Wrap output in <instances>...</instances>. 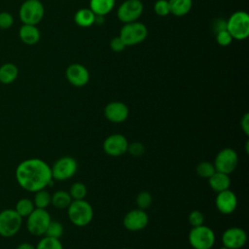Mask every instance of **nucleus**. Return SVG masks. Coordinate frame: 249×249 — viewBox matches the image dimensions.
Masks as SVG:
<instances>
[{"label":"nucleus","instance_id":"1","mask_svg":"<svg viewBox=\"0 0 249 249\" xmlns=\"http://www.w3.org/2000/svg\"><path fill=\"white\" fill-rule=\"evenodd\" d=\"M18 184L25 191L35 193L53 183L51 166L43 160L32 158L22 160L16 168Z\"/></svg>","mask_w":249,"mask_h":249},{"label":"nucleus","instance_id":"2","mask_svg":"<svg viewBox=\"0 0 249 249\" xmlns=\"http://www.w3.org/2000/svg\"><path fill=\"white\" fill-rule=\"evenodd\" d=\"M70 222L77 227L88 226L93 219L92 206L85 199L72 200L67 207Z\"/></svg>","mask_w":249,"mask_h":249},{"label":"nucleus","instance_id":"3","mask_svg":"<svg viewBox=\"0 0 249 249\" xmlns=\"http://www.w3.org/2000/svg\"><path fill=\"white\" fill-rule=\"evenodd\" d=\"M188 240L194 249H211L215 244L216 237L213 230L203 224L191 229Z\"/></svg>","mask_w":249,"mask_h":249},{"label":"nucleus","instance_id":"4","mask_svg":"<svg viewBox=\"0 0 249 249\" xmlns=\"http://www.w3.org/2000/svg\"><path fill=\"white\" fill-rule=\"evenodd\" d=\"M227 30L232 39L244 40L249 35V16L246 12L237 11L227 20Z\"/></svg>","mask_w":249,"mask_h":249},{"label":"nucleus","instance_id":"5","mask_svg":"<svg viewBox=\"0 0 249 249\" xmlns=\"http://www.w3.org/2000/svg\"><path fill=\"white\" fill-rule=\"evenodd\" d=\"M44 14L45 9L40 0H25L18 10V16L23 24L37 25Z\"/></svg>","mask_w":249,"mask_h":249},{"label":"nucleus","instance_id":"6","mask_svg":"<svg viewBox=\"0 0 249 249\" xmlns=\"http://www.w3.org/2000/svg\"><path fill=\"white\" fill-rule=\"evenodd\" d=\"M22 225V217L15 209H4L0 212V235L12 237L16 235Z\"/></svg>","mask_w":249,"mask_h":249},{"label":"nucleus","instance_id":"7","mask_svg":"<svg viewBox=\"0 0 249 249\" xmlns=\"http://www.w3.org/2000/svg\"><path fill=\"white\" fill-rule=\"evenodd\" d=\"M148 35V30L145 24L132 21L125 23L120 31V38L125 46H133L143 42Z\"/></svg>","mask_w":249,"mask_h":249},{"label":"nucleus","instance_id":"8","mask_svg":"<svg viewBox=\"0 0 249 249\" xmlns=\"http://www.w3.org/2000/svg\"><path fill=\"white\" fill-rule=\"evenodd\" d=\"M26 218V229L35 236L44 235L52 220L50 213L46 209L41 208H34Z\"/></svg>","mask_w":249,"mask_h":249},{"label":"nucleus","instance_id":"9","mask_svg":"<svg viewBox=\"0 0 249 249\" xmlns=\"http://www.w3.org/2000/svg\"><path fill=\"white\" fill-rule=\"evenodd\" d=\"M78 169L77 160L69 156L57 159L53 166H51L52 176L53 180L65 181L72 178Z\"/></svg>","mask_w":249,"mask_h":249},{"label":"nucleus","instance_id":"10","mask_svg":"<svg viewBox=\"0 0 249 249\" xmlns=\"http://www.w3.org/2000/svg\"><path fill=\"white\" fill-rule=\"evenodd\" d=\"M213 164L216 171L230 175L237 167L238 155L231 148H224L216 155Z\"/></svg>","mask_w":249,"mask_h":249},{"label":"nucleus","instance_id":"11","mask_svg":"<svg viewBox=\"0 0 249 249\" xmlns=\"http://www.w3.org/2000/svg\"><path fill=\"white\" fill-rule=\"evenodd\" d=\"M143 13V4L140 0H125L118 8L117 16L124 23L136 21Z\"/></svg>","mask_w":249,"mask_h":249},{"label":"nucleus","instance_id":"12","mask_svg":"<svg viewBox=\"0 0 249 249\" xmlns=\"http://www.w3.org/2000/svg\"><path fill=\"white\" fill-rule=\"evenodd\" d=\"M128 141L124 135L114 133L107 136L103 142V151L111 157H120L126 153Z\"/></svg>","mask_w":249,"mask_h":249},{"label":"nucleus","instance_id":"13","mask_svg":"<svg viewBox=\"0 0 249 249\" xmlns=\"http://www.w3.org/2000/svg\"><path fill=\"white\" fill-rule=\"evenodd\" d=\"M222 244L229 249H240L247 242L246 231L239 227L227 229L222 234Z\"/></svg>","mask_w":249,"mask_h":249},{"label":"nucleus","instance_id":"14","mask_svg":"<svg viewBox=\"0 0 249 249\" xmlns=\"http://www.w3.org/2000/svg\"><path fill=\"white\" fill-rule=\"evenodd\" d=\"M149 223V217L145 210L135 208L128 211L124 217V227L129 231H139L144 230Z\"/></svg>","mask_w":249,"mask_h":249},{"label":"nucleus","instance_id":"15","mask_svg":"<svg viewBox=\"0 0 249 249\" xmlns=\"http://www.w3.org/2000/svg\"><path fill=\"white\" fill-rule=\"evenodd\" d=\"M237 202L236 195L230 189L217 193L215 197V206L217 210L224 215H230L234 212L237 207Z\"/></svg>","mask_w":249,"mask_h":249},{"label":"nucleus","instance_id":"16","mask_svg":"<svg viewBox=\"0 0 249 249\" xmlns=\"http://www.w3.org/2000/svg\"><path fill=\"white\" fill-rule=\"evenodd\" d=\"M129 114L127 106L121 101H112L104 108L105 118L114 124H122L126 121Z\"/></svg>","mask_w":249,"mask_h":249},{"label":"nucleus","instance_id":"17","mask_svg":"<svg viewBox=\"0 0 249 249\" xmlns=\"http://www.w3.org/2000/svg\"><path fill=\"white\" fill-rule=\"evenodd\" d=\"M65 76L67 81L74 87H84L89 83V70L82 64L73 63L66 69Z\"/></svg>","mask_w":249,"mask_h":249},{"label":"nucleus","instance_id":"18","mask_svg":"<svg viewBox=\"0 0 249 249\" xmlns=\"http://www.w3.org/2000/svg\"><path fill=\"white\" fill-rule=\"evenodd\" d=\"M19 39L26 45H35L40 40V31L36 25L22 24L18 31Z\"/></svg>","mask_w":249,"mask_h":249},{"label":"nucleus","instance_id":"19","mask_svg":"<svg viewBox=\"0 0 249 249\" xmlns=\"http://www.w3.org/2000/svg\"><path fill=\"white\" fill-rule=\"evenodd\" d=\"M208 184L215 193H219L230 189L231 178L229 174L216 171L211 177L208 178Z\"/></svg>","mask_w":249,"mask_h":249},{"label":"nucleus","instance_id":"20","mask_svg":"<svg viewBox=\"0 0 249 249\" xmlns=\"http://www.w3.org/2000/svg\"><path fill=\"white\" fill-rule=\"evenodd\" d=\"M18 76V68L12 62H6L0 66V83L4 85L12 84Z\"/></svg>","mask_w":249,"mask_h":249},{"label":"nucleus","instance_id":"21","mask_svg":"<svg viewBox=\"0 0 249 249\" xmlns=\"http://www.w3.org/2000/svg\"><path fill=\"white\" fill-rule=\"evenodd\" d=\"M170 13L175 17L187 15L193 6V0H168Z\"/></svg>","mask_w":249,"mask_h":249},{"label":"nucleus","instance_id":"22","mask_svg":"<svg viewBox=\"0 0 249 249\" xmlns=\"http://www.w3.org/2000/svg\"><path fill=\"white\" fill-rule=\"evenodd\" d=\"M115 6V0H90L89 9L96 16H105L110 13Z\"/></svg>","mask_w":249,"mask_h":249},{"label":"nucleus","instance_id":"23","mask_svg":"<svg viewBox=\"0 0 249 249\" xmlns=\"http://www.w3.org/2000/svg\"><path fill=\"white\" fill-rule=\"evenodd\" d=\"M95 15L93 12L89 8L80 9L74 16V20L77 25L81 27H89L94 24Z\"/></svg>","mask_w":249,"mask_h":249},{"label":"nucleus","instance_id":"24","mask_svg":"<svg viewBox=\"0 0 249 249\" xmlns=\"http://www.w3.org/2000/svg\"><path fill=\"white\" fill-rule=\"evenodd\" d=\"M72 200L73 199L69 192L58 190L52 195L51 204H53L57 209H67Z\"/></svg>","mask_w":249,"mask_h":249},{"label":"nucleus","instance_id":"25","mask_svg":"<svg viewBox=\"0 0 249 249\" xmlns=\"http://www.w3.org/2000/svg\"><path fill=\"white\" fill-rule=\"evenodd\" d=\"M34 194L35 195H34L33 203H34L35 208L46 209L51 204L52 195L48 191H46L45 189L37 191Z\"/></svg>","mask_w":249,"mask_h":249},{"label":"nucleus","instance_id":"26","mask_svg":"<svg viewBox=\"0 0 249 249\" xmlns=\"http://www.w3.org/2000/svg\"><path fill=\"white\" fill-rule=\"evenodd\" d=\"M34 208L35 206L33 200L27 197H22L18 200L15 210L18 212V214H19V216H21L22 218H26L34 210Z\"/></svg>","mask_w":249,"mask_h":249},{"label":"nucleus","instance_id":"27","mask_svg":"<svg viewBox=\"0 0 249 249\" xmlns=\"http://www.w3.org/2000/svg\"><path fill=\"white\" fill-rule=\"evenodd\" d=\"M35 248L36 249H64L60 239L53 238L49 236L42 237L38 241Z\"/></svg>","mask_w":249,"mask_h":249},{"label":"nucleus","instance_id":"28","mask_svg":"<svg viewBox=\"0 0 249 249\" xmlns=\"http://www.w3.org/2000/svg\"><path fill=\"white\" fill-rule=\"evenodd\" d=\"M69 194L72 197L73 200H78V199H85L87 194H88V189L86 185L82 182H75L71 185Z\"/></svg>","mask_w":249,"mask_h":249},{"label":"nucleus","instance_id":"29","mask_svg":"<svg viewBox=\"0 0 249 249\" xmlns=\"http://www.w3.org/2000/svg\"><path fill=\"white\" fill-rule=\"evenodd\" d=\"M196 174L199 177L208 179L209 177H211L216 172V169H215V166L212 162H210V161H201L196 165Z\"/></svg>","mask_w":249,"mask_h":249},{"label":"nucleus","instance_id":"30","mask_svg":"<svg viewBox=\"0 0 249 249\" xmlns=\"http://www.w3.org/2000/svg\"><path fill=\"white\" fill-rule=\"evenodd\" d=\"M63 231H64V228L60 222L51 220V222L47 228V231L45 232V235L49 236V237L59 239L63 234Z\"/></svg>","mask_w":249,"mask_h":249},{"label":"nucleus","instance_id":"31","mask_svg":"<svg viewBox=\"0 0 249 249\" xmlns=\"http://www.w3.org/2000/svg\"><path fill=\"white\" fill-rule=\"evenodd\" d=\"M135 201H136L137 208L146 210L147 208H149L151 206L152 201H153V197H152L150 193H148L146 191H143V192H140L137 195Z\"/></svg>","mask_w":249,"mask_h":249},{"label":"nucleus","instance_id":"32","mask_svg":"<svg viewBox=\"0 0 249 249\" xmlns=\"http://www.w3.org/2000/svg\"><path fill=\"white\" fill-rule=\"evenodd\" d=\"M154 11L160 17H165L170 14L168 0H158L154 5Z\"/></svg>","mask_w":249,"mask_h":249},{"label":"nucleus","instance_id":"33","mask_svg":"<svg viewBox=\"0 0 249 249\" xmlns=\"http://www.w3.org/2000/svg\"><path fill=\"white\" fill-rule=\"evenodd\" d=\"M188 221L192 227L201 226L204 223V215L199 210H193L188 216Z\"/></svg>","mask_w":249,"mask_h":249},{"label":"nucleus","instance_id":"34","mask_svg":"<svg viewBox=\"0 0 249 249\" xmlns=\"http://www.w3.org/2000/svg\"><path fill=\"white\" fill-rule=\"evenodd\" d=\"M216 41L220 46L227 47L231 43L232 37L227 29H223L216 32Z\"/></svg>","mask_w":249,"mask_h":249},{"label":"nucleus","instance_id":"35","mask_svg":"<svg viewBox=\"0 0 249 249\" xmlns=\"http://www.w3.org/2000/svg\"><path fill=\"white\" fill-rule=\"evenodd\" d=\"M126 153L133 157H141L145 153V146L140 142L128 143Z\"/></svg>","mask_w":249,"mask_h":249},{"label":"nucleus","instance_id":"36","mask_svg":"<svg viewBox=\"0 0 249 249\" xmlns=\"http://www.w3.org/2000/svg\"><path fill=\"white\" fill-rule=\"evenodd\" d=\"M14 24V18L9 12L0 13V29H8Z\"/></svg>","mask_w":249,"mask_h":249},{"label":"nucleus","instance_id":"37","mask_svg":"<svg viewBox=\"0 0 249 249\" xmlns=\"http://www.w3.org/2000/svg\"><path fill=\"white\" fill-rule=\"evenodd\" d=\"M125 47L126 46L124 44V42L122 41V39L119 36L112 38V40L110 41V49L115 53H120V52L124 51Z\"/></svg>","mask_w":249,"mask_h":249},{"label":"nucleus","instance_id":"38","mask_svg":"<svg viewBox=\"0 0 249 249\" xmlns=\"http://www.w3.org/2000/svg\"><path fill=\"white\" fill-rule=\"evenodd\" d=\"M240 126H241V129L243 131V133L248 136L249 135V114L248 113H245L241 120H240Z\"/></svg>","mask_w":249,"mask_h":249},{"label":"nucleus","instance_id":"39","mask_svg":"<svg viewBox=\"0 0 249 249\" xmlns=\"http://www.w3.org/2000/svg\"><path fill=\"white\" fill-rule=\"evenodd\" d=\"M214 26H215V31L216 32L220 31V30H223V29H227V21L224 20V19L218 18V19H216V22L214 23Z\"/></svg>","mask_w":249,"mask_h":249},{"label":"nucleus","instance_id":"40","mask_svg":"<svg viewBox=\"0 0 249 249\" xmlns=\"http://www.w3.org/2000/svg\"><path fill=\"white\" fill-rule=\"evenodd\" d=\"M16 249H36L35 246L29 242H22L17 246Z\"/></svg>","mask_w":249,"mask_h":249},{"label":"nucleus","instance_id":"41","mask_svg":"<svg viewBox=\"0 0 249 249\" xmlns=\"http://www.w3.org/2000/svg\"><path fill=\"white\" fill-rule=\"evenodd\" d=\"M104 22V16H96L95 15V19H94V23L97 25H100Z\"/></svg>","mask_w":249,"mask_h":249},{"label":"nucleus","instance_id":"42","mask_svg":"<svg viewBox=\"0 0 249 249\" xmlns=\"http://www.w3.org/2000/svg\"><path fill=\"white\" fill-rule=\"evenodd\" d=\"M248 145H249V141L247 140V141H246V143H245V152H246V154H248V153H249V150H248Z\"/></svg>","mask_w":249,"mask_h":249},{"label":"nucleus","instance_id":"43","mask_svg":"<svg viewBox=\"0 0 249 249\" xmlns=\"http://www.w3.org/2000/svg\"><path fill=\"white\" fill-rule=\"evenodd\" d=\"M219 249H229V248H227V247H225V246H222V247H220Z\"/></svg>","mask_w":249,"mask_h":249},{"label":"nucleus","instance_id":"44","mask_svg":"<svg viewBox=\"0 0 249 249\" xmlns=\"http://www.w3.org/2000/svg\"><path fill=\"white\" fill-rule=\"evenodd\" d=\"M122 249H127V248H122Z\"/></svg>","mask_w":249,"mask_h":249}]
</instances>
